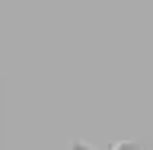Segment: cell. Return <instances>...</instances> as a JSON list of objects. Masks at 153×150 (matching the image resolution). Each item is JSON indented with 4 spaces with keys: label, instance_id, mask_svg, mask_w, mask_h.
<instances>
[{
    "label": "cell",
    "instance_id": "cell-1",
    "mask_svg": "<svg viewBox=\"0 0 153 150\" xmlns=\"http://www.w3.org/2000/svg\"><path fill=\"white\" fill-rule=\"evenodd\" d=\"M115 150H137V147H115Z\"/></svg>",
    "mask_w": 153,
    "mask_h": 150
}]
</instances>
